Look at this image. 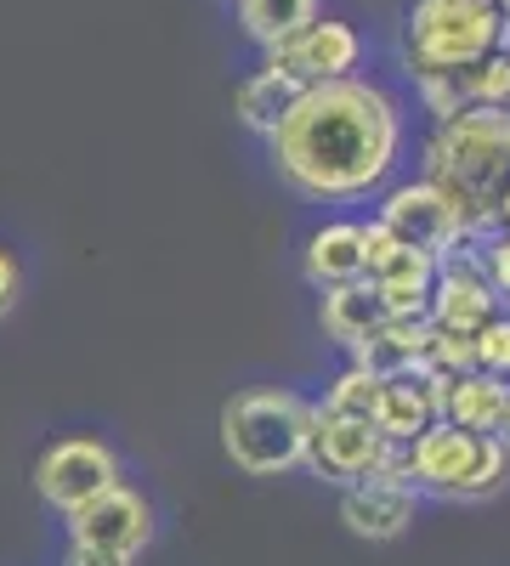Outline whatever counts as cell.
Listing matches in <instances>:
<instances>
[{"instance_id": "cell-1", "label": "cell", "mask_w": 510, "mask_h": 566, "mask_svg": "<svg viewBox=\"0 0 510 566\" xmlns=\"http://www.w3.org/2000/svg\"><path fill=\"white\" fill-rule=\"evenodd\" d=\"M272 170L284 176L301 199L346 205L381 193L403 154V108L375 80H330L306 85L295 108L267 136Z\"/></svg>"}, {"instance_id": "cell-2", "label": "cell", "mask_w": 510, "mask_h": 566, "mask_svg": "<svg viewBox=\"0 0 510 566\" xmlns=\"http://www.w3.org/2000/svg\"><path fill=\"white\" fill-rule=\"evenodd\" d=\"M426 181L459 210L477 239L493 232V205L510 181V108H459L437 125Z\"/></svg>"}, {"instance_id": "cell-3", "label": "cell", "mask_w": 510, "mask_h": 566, "mask_svg": "<svg viewBox=\"0 0 510 566\" xmlns=\"http://www.w3.org/2000/svg\"><path fill=\"white\" fill-rule=\"evenodd\" d=\"M318 402L290 386H256L221 408V448L244 476H290L306 464Z\"/></svg>"}, {"instance_id": "cell-4", "label": "cell", "mask_w": 510, "mask_h": 566, "mask_svg": "<svg viewBox=\"0 0 510 566\" xmlns=\"http://www.w3.org/2000/svg\"><path fill=\"white\" fill-rule=\"evenodd\" d=\"M504 12L493 0H414L403 18V52L420 80H448L504 52Z\"/></svg>"}, {"instance_id": "cell-5", "label": "cell", "mask_w": 510, "mask_h": 566, "mask_svg": "<svg viewBox=\"0 0 510 566\" xmlns=\"http://www.w3.org/2000/svg\"><path fill=\"white\" fill-rule=\"evenodd\" d=\"M510 476V453L499 437L459 431V424L437 419L414 442H403V482L431 499H488Z\"/></svg>"}, {"instance_id": "cell-6", "label": "cell", "mask_w": 510, "mask_h": 566, "mask_svg": "<svg viewBox=\"0 0 510 566\" xmlns=\"http://www.w3.org/2000/svg\"><path fill=\"white\" fill-rule=\"evenodd\" d=\"M125 476L119 453L103 437H63L34 459V493L52 504L58 515H74L80 504H91L97 493H108Z\"/></svg>"}, {"instance_id": "cell-7", "label": "cell", "mask_w": 510, "mask_h": 566, "mask_svg": "<svg viewBox=\"0 0 510 566\" xmlns=\"http://www.w3.org/2000/svg\"><path fill=\"white\" fill-rule=\"evenodd\" d=\"M392 239H403L408 250H426L437 261H448L454 250H471L477 232L459 221V210L437 193V187L420 176V181H397L392 193L381 199V216H375Z\"/></svg>"}, {"instance_id": "cell-8", "label": "cell", "mask_w": 510, "mask_h": 566, "mask_svg": "<svg viewBox=\"0 0 510 566\" xmlns=\"http://www.w3.org/2000/svg\"><path fill=\"white\" fill-rule=\"evenodd\" d=\"M397 442L381 437L375 419H352V413H323L312 419V442H306V470H318L323 482L335 488H352V482H368L392 464Z\"/></svg>"}, {"instance_id": "cell-9", "label": "cell", "mask_w": 510, "mask_h": 566, "mask_svg": "<svg viewBox=\"0 0 510 566\" xmlns=\"http://www.w3.org/2000/svg\"><path fill=\"white\" fill-rule=\"evenodd\" d=\"M437 266H443L437 255L408 250L403 239H392L381 221H363V283L386 301L392 317H426Z\"/></svg>"}, {"instance_id": "cell-10", "label": "cell", "mask_w": 510, "mask_h": 566, "mask_svg": "<svg viewBox=\"0 0 510 566\" xmlns=\"http://www.w3.org/2000/svg\"><path fill=\"white\" fill-rule=\"evenodd\" d=\"M499 312H504V306L493 301L488 277L477 272V244H471V250H454V255L437 266L431 301H426V323L443 328V335L471 340V335H482Z\"/></svg>"}, {"instance_id": "cell-11", "label": "cell", "mask_w": 510, "mask_h": 566, "mask_svg": "<svg viewBox=\"0 0 510 566\" xmlns=\"http://www.w3.org/2000/svg\"><path fill=\"white\" fill-rule=\"evenodd\" d=\"M69 538L74 544H97V549H119V555H143L154 544V504L114 482L108 493H97L91 504H80L69 515Z\"/></svg>"}, {"instance_id": "cell-12", "label": "cell", "mask_w": 510, "mask_h": 566, "mask_svg": "<svg viewBox=\"0 0 510 566\" xmlns=\"http://www.w3.org/2000/svg\"><path fill=\"white\" fill-rule=\"evenodd\" d=\"M363 57V40L352 23L341 18H312L290 45H278V52H267L272 69H284L295 85H330V80H346Z\"/></svg>"}, {"instance_id": "cell-13", "label": "cell", "mask_w": 510, "mask_h": 566, "mask_svg": "<svg viewBox=\"0 0 510 566\" xmlns=\"http://www.w3.org/2000/svg\"><path fill=\"white\" fill-rule=\"evenodd\" d=\"M414 510H420V493L392 476H368V482L341 488V522H346V533H357L368 544L403 538L414 527Z\"/></svg>"}, {"instance_id": "cell-14", "label": "cell", "mask_w": 510, "mask_h": 566, "mask_svg": "<svg viewBox=\"0 0 510 566\" xmlns=\"http://www.w3.org/2000/svg\"><path fill=\"white\" fill-rule=\"evenodd\" d=\"M443 380L448 374H431V368H414V374H386L381 380V397H375V424L386 442H414L426 424L443 419Z\"/></svg>"}, {"instance_id": "cell-15", "label": "cell", "mask_w": 510, "mask_h": 566, "mask_svg": "<svg viewBox=\"0 0 510 566\" xmlns=\"http://www.w3.org/2000/svg\"><path fill=\"white\" fill-rule=\"evenodd\" d=\"M443 419L459 424V431H482L499 437L510 419V380H493V374H448L443 380Z\"/></svg>"}, {"instance_id": "cell-16", "label": "cell", "mask_w": 510, "mask_h": 566, "mask_svg": "<svg viewBox=\"0 0 510 566\" xmlns=\"http://www.w3.org/2000/svg\"><path fill=\"white\" fill-rule=\"evenodd\" d=\"M301 272L312 290H346V283H357L363 277V221H323L306 239Z\"/></svg>"}, {"instance_id": "cell-17", "label": "cell", "mask_w": 510, "mask_h": 566, "mask_svg": "<svg viewBox=\"0 0 510 566\" xmlns=\"http://www.w3.org/2000/svg\"><path fill=\"white\" fill-rule=\"evenodd\" d=\"M426 357H431V323L426 317H386L375 335L352 352V363L368 368V374H381V380H386V374L426 368Z\"/></svg>"}, {"instance_id": "cell-18", "label": "cell", "mask_w": 510, "mask_h": 566, "mask_svg": "<svg viewBox=\"0 0 510 566\" xmlns=\"http://www.w3.org/2000/svg\"><path fill=\"white\" fill-rule=\"evenodd\" d=\"M386 301L368 290V283H346V290H323V306H318V323H323V335H330L341 352H357L375 328L386 323Z\"/></svg>"}, {"instance_id": "cell-19", "label": "cell", "mask_w": 510, "mask_h": 566, "mask_svg": "<svg viewBox=\"0 0 510 566\" xmlns=\"http://www.w3.org/2000/svg\"><path fill=\"white\" fill-rule=\"evenodd\" d=\"M306 85H295L284 69H272V63H261L244 85H239V119L250 125V130H261V136H272L278 130V119H284L290 108H295V97H301Z\"/></svg>"}, {"instance_id": "cell-20", "label": "cell", "mask_w": 510, "mask_h": 566, "mask_svg": "<svg viewBox=\"0 0 510 566\" xmlns=\"http://www.w3.org/2000/svg\"><path fill=\"white\" fill-rule=\"evenodd\" d=\"M312 18H318V0H239V23L261 52L290 45Z\"/></svg>"}, {"instance_id": "cell-21", "label": "cell", "mask_w": 510, "mask_h": 566, "mask_svg": "<svg viewBox=\"0 0 510 566\" xmlns=\"http://www.w3.org/2000/svg\"><path fill=\"white\" fill-rule=\"evenodd\" d=\"M375 397H381V374H368V368H346L341 380L330 386V397H323L318 408L323 413H352V419H375Z\"/></svg>"}, {"instance_id": "cell-22", "label": "cell", "mask_w": 510, "mask_h": 566, "mask_svg": "<svg viewBox=\"0 0 510 566\" xmlns=\"http://www.w3.org/2000/svg\"><path fill=\"white\" fill-rule=\"evenodd\" d=\"M471 368L493 374V380H510V312H499L482 335H471Z\"/></svg>"}, {"instance_id": "cell-23", "label": "cell", "mask_w": 510, "mask_h": 566, "mask_svg": "<svg viewBox=\"0 0 510 566\" xmlns=\"http://www.w3.org/2000/svg\"><path fill=\"white\" fill-rule=\"evenodd\" d=\"M477 272L488 277V290H493V301L510 312V232H482L477 239Z\"/></svg>"}, {"instance_id": "cell-24", "label": "cell", "mask_w": 510, "mask_h": 566, "mask_svg": "<svg viewBox=\"0 0 510 566\" xmlns=\"http://www.w3.org/2000/svg\"><path fill=\"white\" fill-rule=\"evenodd\" d=\"M136 555H119V549H97V544H74L63 549V566H131Z\"/></svg>"}, {"instance_id": "cell-25", "label": "cell", "mask_w": 510, "mask_h": 566, "mask_svg": "<svg viewBox=\"0 0 510 566\" xmlns=\"http://www.w3.org/2000/svg\"><path fill=\"white\" fill-rule=\"evenodd\" d=\"M18 295H23V266H18V255L7 244H0V317L18 306Z\"/></svg>"}, {"instance_id": "cell-26", "label": "cell", "mask_w": 510, "mask_h": 566, "mask_svg": "<svg viewBox=\"0 0 510 566\" xmlns=\"http://www.w3.org/2000/svg\"><path fill=\"white\" fill-rule=\"evenodd\" d=\"M493 227L510 232V181H504V193H499V205H493Z\"/></svg>"}, {"instance_id": "cell-27", "label": "cell", "mask_w": 510, "mask_h": 566, "mask_svg": "<svg viewBox=\"0 0 510 566\" xmlns=\"http://www.w3.org/2000/svg\"><path fill=\"white\" fill-rule=\"evenodd\" d=\"M499 442H504V453H510V419H504V431H499Z\"/></svg>"}, {"instance_id": "cell-28", "label": "cell", "mask_w": 510, "mask_h": 566, "mask_svg": "<svg viewBox=\"0 0 510 566\" xmlns=\"http://www.w3.org/2000/svg\"><path fill=\"white\" fill-rule=\"evenodd\" d=\"M493 7H499V12H504V23H510V0H493Z\"/></svg>"}]
</instances>
